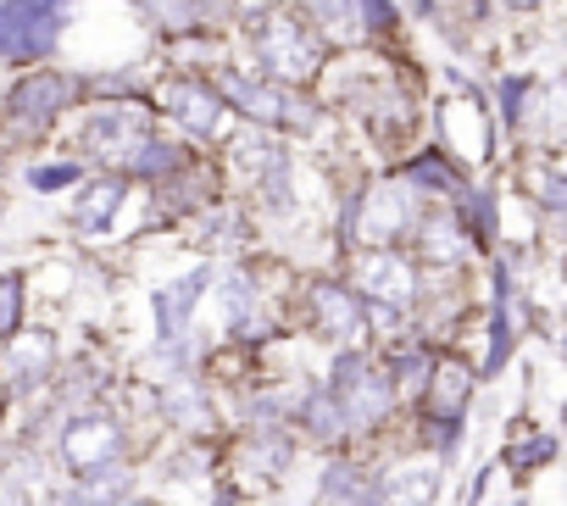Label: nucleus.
I'll list each match as a JSON object with an SVG mask.
<instances>
[{
    "label": "nucleus",
    "instance_id": "nucleus-12",
    "mask_svg": "<svg viewBox=\"0 0 567 506\" xmlns=\"http://www.w3.org/2000/svg\"><path fill=\"white\" fill-rule=\"evenodd\" d=\"M123 206V184L117 178H106V184H90L84 195H79V206H73V223L84 228V234H95V228H106V217Z\"/></svg>",
    "mask_w": 567,
    "mask_h": 506
},
{
    "label": "nucleus",
    "instance_id": "nucleus-28",
    "mask_svg": "<svg viewBox=\"0 0 567 506\" xmlns=\"http://www.w3.org/2000/svg\"><path fill=\"white\" fill-rule=\"evenodd\" d=\"M0 506H29V500H23L18 489H7V484H0Z\"/></svg>",
    "mask_w": 567,
    "mask_h": 506
},
{
    "label": "nucleus",
    "instance_id": "nucleus-21",
    "mask_svg": "<svg viewBox=\"0 0 567 506\" xmlns=\"http://www.w3.org/2000/svg\"><path fill=\"white\" fill-rule=\"evenodd\" d=\"M167 412H173L184 428H200V423H206V401H200V395H195V384H184V379L167 390Z\"/></svg>",
    "mask_w": 567,
    "mask_h": 506
},
{
    "label": "nucleus",
    "instance_id": "nucleus-24",
    "mask_svg": "<svg viewBox=\"0 0 567 506\" xmlns=\"http://www.w3.org/2000/svg\"><path fill=\"white\" fill-rule=\"evenodd\" d=\"M34 189H62V184H79V162H62V167H34L29 173Z\"/></svg>",
    "mask_w": 567,
    "mask_h": 506
},
{
    "label": "nucleus",
    "instance_id": "nucleus-30",
    "mask_svg": "<svg viewBox=\"0 0 567 506\" xmlns=\"http://www.w3.org/2000/svg\"><path fill=\"white\" fill-rule=\"evenodd\" d=\"M0 217H7V200H0Z\"/></svg>",
    "mask_w": 567,
    "mask_h": 506
},
{
    "label": "nucleus",
    "instance_id": "nucleus-17",
    "mask_svg": "<svg viewBox=\"0 0 567 506\" xmlns=\"http://www.w3.org/2000/svg\"><path fill=\"white\" fill-rule=\"evenodd\" d=\"M301 417H307V428H312L318 440H334V434L346 428V412H340V401H334L329 390H312V395L301 401Z\"/></svg>",
    "mask_w": 567,
    "mask_h": 506
},
{
    "label": "nucleus",
    "instance_id": "nucleus-1",
    "mask_svg": "<svg viewBox=\"0 0 567 506\" xmlns=\"http://www.w3.org/2000/svg\"><path fill=\"white\" fill-rule=\"evenodd\" d=\"M68 0H0V56H45L62 34Z\"/></svg>",
    "mask_w": 567,
    "mask_h": 506
},
{
    "label": "nucleus",
    "instance_id": "nucleus-13",
    "mask_svg": "<svg viewBox=\"0 0 567 506\" xmlns=\"http://www.w3.org/2000/svg\"><path fill=\"white\" fill-rule=\"evenodd\" d=\"M429 406H434L440 423H462V406H467V368L445 362V368H440V384H434V395H429Z\"/></svg>",
    "mask_w": 567,
    "mask_h": 506
},
{
    "label": "nucleus",
    "instance_id": "nucleus-18",
    "mask_svg": "<svg viewBox=\"0 0 567 506\" xmlns=\"http://www.w3.org/2000/svg\"><path fill=\"white\" fill-rule=\"evenodd\" d=\"M239 167L256 173V178H267V184H278L284 178V151L267 145V140H239Z\"/></svg>",
    "mask_w": 567,
    "mask_h": 506
},
{
    "label": "nucleus",
    "instance_id": "nucleus-9",
    "mask_svg": "<svg viewBox=\"0 0 567 506\" xmlns=\"http://www.w3.org/2000/svg\"><path fill=\"white\" fill-rule=\"evenodd\" d=\"M167 112L195 134H212L223 123V101L212 95V84H167Z\"/></svg>",
    "mask_w": 567,
    "mask_h": 506
},
{
    "label": "nucleus",
    "instance_id": "nucleus-27",
    "mask_svg": "<svg viewBox=\"0 0 567 506\" xmlns=\"http://www.w3.org/2000/svg\"><path fill=\"white\" fill-rule=\"evenodd\" d=\"M45 506H90L79 489H56V495H45Z\"/></svg>",
    "mask_w": 567,
    "mask_h": 506
},
{
    "label": "nucleus",
    "instance_id": "nucleus-25",
    "mask_svg": "<svg viewBox=\"0 0 567 506\" xmlns=\"http://www.w3.org/2000/svg\"><path fill=\"white\" fill-rule=\"evenodd\" d=\"M545 456H550V440H528V445L517 440V445H512V462H517V467H534V462H545Z\"/></svg>",
    "mask_w": 567,
    "mask_h": 506
},
{
    "label": "nucleus",
    "instance_id": "nucleus-11",
    "mask_svg": "<svg viewBox=\"0 0 567 506\" xmlns=\"http://www.w3.org/2000/svg\"><path fill=\"white\" fill-rule=\"evenodd\" d=\"M318 318L334 340H362V307L346 290H318Z\"/></svg>",
    "mask_w": 567,
    "mask_h": 506
},
{
    "label": "nucleus",
    "instance_id": "nucleus-7",
    "mask_svg": "<svg viewBox=\"0 0 567 506\" xmlns=\"http://www.w3.org/2000/svg\"><path fill=\"white\" fill-rule=\"evenodd\" d=\"M68 79L62 73H29L23 84H18V95H12V112L23 117V123H51L62 106H68Z\"/></svg>",
    "mask_w": 567,
    "mask_h": 506
},
{
    "label": "nucleus",
    "instance_id": "nucleus-10",
    "mask_svg": "<svg viewBox=\"0 0 567 506\" xmlns=\"http://www.w3.org/2000/svg\"><path fill=\"white\" fill-rule=\"evenodd\" d=\"M434 495H440V473H434V462L395 467V473L379 484V500H384V506H434Z\"/></svg>",
    "mask_w": 567,
    "mask_h": 506
},
{
    "label": "nucleus",
    "instance_id": "nucleus-15",
    "mask_svg": "<svg viewBox=\"0 0 567 506\" xmlns=\"http://www.w3.org/2000/svg\"><path fill=\"white\" fill-rule=\"evenodd\" d=\"M128 489H134V478H128V467H123V462H112V467H101V473H90L79 495H84L90 506H123V500H128Z\"/></svg>",
    "mask_w": 567,
    "mask_h": 506
},
{
    "label": "nucleus",
    "instance_id": "nucleus-20",
    "mask_svg": "<svg viewBox=\"0 0 567 506\" xmlns=\"http://www.w3.org/2000/svg\"><path fill=\"white\" fill-rule=\"evenodd\" d=\"M307 12H312L323 29H334V34H357V29H362L357 0H307Z\"/></svg>",
    "mask_w": 567,
    "mask_h": 506
},
{
    "label": "nucleus",
    "instance_id": "nucleus-31",
    "mask_svg": "<svg viewBox=\"0 0 567 506\" xmlns=\"http://www.w3.org/2000/svg\"><path fill=\"white\" fill-rule=\"evenodd\" d=\"M128 506H145V500H128Z\"/></svg>",
    "mask_w": 567,
    "mask_h": 506
},
{
    "label": "nucleus",
    "instance_id": "nucleus-22",
    "mask_svg": "<svg viewBox=\"0 0 567 506\" xmlns=\"http://www.w3.org/2000/svg\"><path fill=\"white\" fill-rule=\"evenodd\" d=\"M173 162H178V151H173V145H151V140L128 156V167H134V173H151V178L173 173Z\"/></svg>",
    "mask_w": 567,
    "mask_h": 506
},
{
    "label": "nucleus",
    "instance_id": "nucleus-16",
    "mask_svg": "<svg viewBox=\"0 0 567 506\" xmlns=\"http://www.w3.org/2000/svg\"><path fill=\"white\" fill-rule=\"evenodd\" d=\"M223 290H228V296H223V312H228V329H239V334H250V329H261V323L250 318V312H256V296H250V279H245V273H228V279H223Z\"/></svg>",
    "mask_w": 567,
    "mask_h": 506
},
{
    "label": "nucleus",
    "instance_id": "nucleus-23",
    "mask_svg": "<svg viewBox=\"0 0 567 506\" xmlns=\"http://www.w3.org/2000/svg\"><path fill=\"white\" fill-rule=\"evenodd\" d=\"M18 312H23V285L12 273H0V340L18 329Z\"/></svg>",
    "mask_w": 567,
    "mask_h": 506
},
{
    "label": "nucleus",
    "instance_id": "nucleus-6",
    "mask_svg": "<svg viewBox=\"0 0 567 506\" xmlns=\"http://www.w3.org/2000/svg\"><path fill=\"white\" fill-rule=\"evenodd\" d=\"M223 95H228V101H234V106H239L245 117H256V123H278V117H290V123H307V117H312L307 106L296 112V101L284 95V90H272V84H250V79H234V73L223 79Z\"/></svg>",
    "mask_w": 567,
    "mask_h": 506
},
{
    "label": "nucleus",
    "instance_id": "nucleus-2",
    "mask_svg": "<svg viewBox=\"0 0 567 506\" xmlns=\"http://www.w3.org/2000/svg\"><path fill=\"white\" fill-rule=\"evenodd\" d=\"M256 56H261V68L278 73V79H301V73L318 68V45L307 40V29H301L296 18H267V23L256 29Z\"/></svg>",
    "mask_w": 567,
    "mask_h": 506
},
{
    "label": "nucleus",
    "instance_id": "nucleus-14",
    "mask_svg": "<svg viewBox=\"0 0 567 506\" xmlns=\"http://www.w3.org/2000/svg\"><path fill=\"white\" fill-rule=\"evenodd\" d=\"M506 351H512V285H506V273H495V323H489V362H484V373H495L506 362Z\"/></svg>",
    "mask_w": 567,
    "mask_h": 506
},
{
    "label": "nucleus",
    "instance_id": "nucleus-29",
    "mask_svg": "<svg viewBox=\"0 0 567 506\" xmlns=\"http://www.w3.org/2000/svg\"><path fill=\"white\" fill-rule=\"evenodd\" d=\"M512 7H534V0H512Z\"/></svg>",
    "mask_w": 567,
    "mask_h": 506
},
{
    "label": "nucleus",
    "instance_id": "nucleus-3",
    "mask_svg": "<svg viewBox=\"0 0 567 506\" xmlns=\"http://www.w3.org/2000/svg\"><path fill=\"white\" fill-rule=\"evenodd\" d=\"M62 451H68V467H73L79 478H90V473L123 462V428H117L112 417H101V412L73 417L68 434H62Z\"/></svg>",
    "mask_w": 567,
    "mask_h": 506
},
{
    "label": "nucleus",
    "instance_id": "nucleus-4",
    "mask_svg": "<svg viewBox=\"0 0 567 506\" xmlns=\"http://www.w3.org/2000/svg\"><path fill=\"white\" fill-rule=\"evenodd\" d=\"M200 290H212V273H206V268L173 279V285L156 296V340H162V351H173V357L184 351L189 318H195V307H200Z\"/></svg>",
    "mask_w": 567,
    "mask_h": 506
},
{
    "label": "nucleus",
    "instance_id": "nucleus-5",
    "mask_svg": "<svg viewBox=\"0 0 567 506\" xmlns=\"http://www.w3.org/2000/svg\"><path fill=\"white\" fill-rule=\"evenodd\" d=\"M145 145V112L140 106H112L84 128V151L106 156V162H128Z\"/></svg>",
    "mask_w": 567,
    "mask_h": 506
},
{
    "label": "nucleus",
    "instance_id": "nucleus-26",
    "mask_svg": "<svg viewBox=\"0 0 567 506\" xmlns=\"http://www.w3.org/2000/svg\"><path fill=\"white\" fill-rule=\"evenodd\" d=\"M362 29H390V0H362Z\"/></svg>",
    "mask_w": 567,
    "mask_h": 506
},
{
    "label": "nucleus",
    "instance_id": "nucleus-8",
    "mask_svg": "<svg viewBox=\"0 0 567 506\" xmlns=\"http://www.w3.org/2000/svg\"><path fill=\"white\" fill-rule=\"evenodd\" d=\"M357 285H362V296L406 301V296H412V268H406L401 257H390V250H368L362 268H357Z\"/></svg>",
    "mask_w": 567,
    "mask_h": 506
},
{
    "label": "nucleus",
    "instance_id": "nucleus-19",
    "mask_svg": "<svg viewBox=\"0 0 567 506\" xmlns=\"http://www.w3.org/2000/svg\"><path fill=\"white\" fill-rule=\"evenodd\" d=\"M45 368H51V340L34 334V345H23V351L12 357V384H18V390H34V384L45 379Z\"/></svg>",
    "mask_w": 567,
    "mask_h": 506
}]
</instances>
